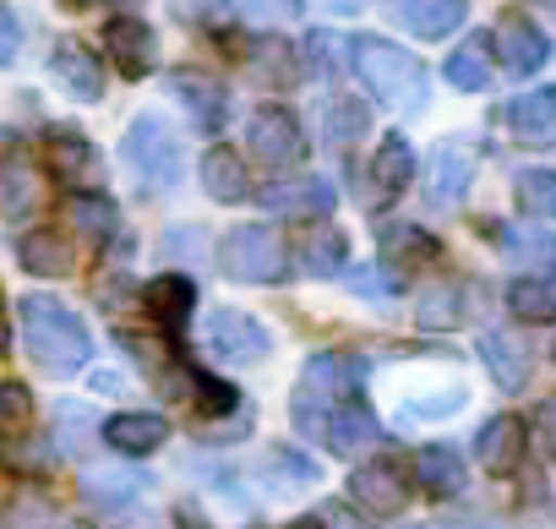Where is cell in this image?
Wrapping results in <instances>:
<instances>
[{
  "instance_id": "cell-40",
  "label": "cell",
  "mask_w": 556,
  "mask_h": 529,
  "mask_svg": "<svg viewBox=\"0 0 556 529\" xmlns=\"http://www.w3.org/2000/svg\"><path fill=\"white\" fill-rule=\"evenodd\" d=\"M262 17H301V0H251Z\"/></svg>"
},
{
  "instance_id": "cell-9",
  "label": "cell",
  "mask_w": 556,
  "mask_h": 529,
  "mask_svg": "<svg viewBox=\"0 0 556 529\" xmlns=\"http://www.w3.org/2000/svg\"><path fill=\"white\" fill-rule=\"evenodd\" d=\"M104 50H110V61H115L126 77H148V72L159 66V39H153V28L137 23V17H115V23L104 28Z\"/></svg>"
},
{
  "instance_id": "cell-3",
  "label": "cell",
  "mask_w": 556,
  "mask_h": 529,
  "mask_svg": "<svg viewBox=\"0 0 556 529\" xmlns=\"http://www.w3.org/2000/svg\"><path fill=\"white\" fill-rule=\"evenodd\" d=\"M218 268L229 279H240V285H278L290 274V245L278 240V229H267V224H240L218 245Z\"/></svg>"
},
{
  "instance_id": "cell-28",
  "label": "cell",
  "mask_w": 556,
  "mask_h": 529,
  "mask_svg": "<svg viewBox=\"0 0 556 529\" xmlns=\"http://www.w3.org/2000/svg\"><path fill=\"white\" fill-rule=\"evenodd\" d=\"M480 355H485V366H491V377H496L502 388H523V377H529V350H523L513 333H480Z\"/></svg>"
},
{
  "instance_id": "cell-22",
  "label": "cell",
  "mask_w": 556,
  "mask_h": 529,
  "mask_svg": "<svg viewBox=\"0 0 556 529\" xmlns=\"http://www.w3.org/2000/svg\"><path fill=\"white\" fill-rule=\"evenodd\" d=\"M45 207V180L28 159H0V213L7 218H28Z\"/></svg>"
},
{
  "instance_id": "cell-12",
  "label": "cell",
  "mask_w": 556,
  "mask_h": 529,
  "mask_svg": "<svg viewBox=\"0 0 556 529\" xmlns=\"http://www.w3.org/2000/svg\"><path fill=\"white\" fill-rule=\"evenodd\" d=\"M333 186L328 180H317V175H301V180H278V186H267L262 191V207H273V213H285V218H328L333 213Z\"/></svg>"
},
{
  "instance_id": "cell-4",
  "label": "cell",
  "mask_w": 556,
  "mask_h": 529,
  "mask_svg": "<svg viewBox=\"0 0 556 529\" xmlns=\"http://www.w3.org/2000/svg\"><path fill=\"white\" fill-rule=\"evenodd\" d=\"M126 169L137 175V186L164 191L180 180V142L169 137V126L159 115H137L126 131Z\"/></svg>"
},
{
  "instance_id": "cell-15",
  "label": "cell",
  "mask_w": 556,
  "mask_h": 529,
  "mask_svg": "<svg viewBox=\"0 0 556 529\" xmlns=\"http://www.w3.org/2000/svg\"><path fill=\"white\" fill-rule=\"evenodd\" d=\"M523 420L518 415H491L485 426H480V437H475V458L491 469V475H513L518 464H523Z\"/></svg>"
},
{
  "instance_id": "cell-5",
  "label": "cell",
  "mask_w": 556,
  "mask_h": 529,
  "mask_svg": "<svg viewBox=\"0 0 556 529\" xmlns=\"http://www.w3.org/2000/svg\"><path fill=\"white\" fill-rule=\"evenodd\" d=\"M245 142L256 153V164L267 169H295L306 159V137H301V121L290 110H278V104H262L245 126Z\"/></svg>"
},
{
  "instance_id": "cell-35",
  "label": "cell",
  "mask_w": 556,
  "mask_h": 529,
  "mask_svg": "<svg viewBox=\"0 0 556 529\" xmlns=\"http://www.w3.org/2000/svg\"><path fill=\"white\" fill-rule=\"evenodd\" d=\"M34 426V393L23 382H0V437H23Z\"/></svg>"
},
{
  "instance_id": "cell-20",
  "label": "cell",
  "mask_w": 556,
  "mask_h": 529,
  "mask_svg": "<svg viewBox=\"0 0 556 529\" xmlns=\"http://www.w3.org/2000/svg\"><path fill=\"white\" fill-rule=\"evenodd\" d=\"M496 55H502V66L507 72H540L545 66V55H551V45H545V34L534 28V23H523V17H507L502 28H496Z\"/></svg>"
},
{
  "instance_id": "cell-10",
  "label": "cell",
  "mask_w": 556,
  "mask_h": 529,
  "mask_svg": "<svg viewBox=\"0 0 556 529\" xmlns=\"http://www.w3.org/2000/svg\"><path fill=\"white\" fill-rule=\"evenodd\" d=\"M169 88H175V99L186 104V115H191L197 126L218 131V126L229 121V88H224L213 72H175Z\"/></svg>"
},
{
  "instance_id": "cell-30",
  "label": "cell",
  "mask_w": 556,
  "mask_h": 529,
  "mask_svg": "<svg viewBox=\"0 0 556 529\" xmlns=\"http://www.w3.org/2000/svg\"><path fill=\"white\" fill-rule=\"evenodd\" d=\"M382 262H399V268H420V262H437V240L415 224H388L382 229Z\"/></svg>"
},
{
  "instance_id": "cell-42",
  "label": "cell",
  "mask_w": 556,
  "mask_h": 529,
  "mask_svg": "<svg viewBox=\"0 0 556 529\" xmlns=\"http://www.w3.org/2000/svg\"><path fill=\"white\" fill-rule=\"evenodd\" d=\"M328 7H333V12H361L366 0H328Z\"/></svg>"
},
{
  "instance_id": "cell-18",
  "label": "cell",
  "mask_w": 556,
  "mask_h": 529,
  "mask_svg": "<svg viewBox=\"0 0 556 529\" xmlns=\"http://www.w3.org/2000/svg\"><path fill=\"white\" fill-rule=\"evenodd\" d=\"M50 164H55V175L66 180V186H88V191H99L104 186V159H99V148L93 142H83V137H72V131H55L50 137Z\"/></svg>"
},
{
  "instance_id": "cell-7",
  "label": "cell",
  "mask_w": 556,
  "mask_h": 529,
  "mask_svg": "<svg viewBox=\"0 0 556 529\" xmlns=\"http://www.w3.org/2000/svg\"><path fill=\"white\" fill-rule=\"evenodd\" d=\"M350 496L366 507V513H399L404 502H409V469L399 464V458H371V464H361L355 475H350Z\"/></svg>"
},
{
  "instance_id": "cell-16",
  "label": "cell",
  "mask_w": 556,
  "mask_h": 529,
  "mask_svg": "<svg viewBox=\"0 0 556 529\" xmlns=\"http://www.w3.org/2000/svg\"><path fill=\"white\" fill-rule=\"evenodd\" d=\"M323 437H328V448H333V453H366V448H377V442H382V426H377V415H371L366 404L339 399V404L328 410Z\"/></svg>"
},
{
  "instance_id": "cell-37",
  "label": "cell",
  "mask_w": 556,
  "mask_h": 529,
  "mask_svg": "<svg viewBox=\"0 0 556 529\" xmlns=\"http://www.w3.org/2000/svg\"><path fill=\"white\" fill-rule=\"evenodd\" d=\"M513 251H523V262H534V268H556V240L551 235H523V240H513Z\"/></svg>"
},
{
  "instance_id": "cell-36",
  "label": "cell",
  "mask_w": 556,
  "mask_h": 529,
  "mask_svg": "<svg viewBox=\"0 0 556 529\" xmlns=\"http://www.w3.org/2000/svg\"><path fill=\"white\" fill-rule=\"evenodd\" d=\"M175 17L191 23V28H229L235 7H229V0H175Z\"/></svg>"
},
{
  "instance_id": "cell-48",
  "label": "cell",
  "mask_w": 556,
  "mask_h": 529,
  "mask_svg": "<svg viewBox=\"0 0 556 529\" xmlns=\"http://www.w3.org/2000/svg\"><path fill=\"white\" fill-rule=\"evenodd\" d=\"M545 7H556V0H545Z\"/></svg>"
},
{
  "instance_id": "cell-29",
  "label": "cell",
  "mask_w": 556,
  "mask_h": 529,
  "mask_svg": "<svg viewBox=\"0 0 556 529\" xmlns=\"http://www.w3.org/2000/svg\"><path fill=\"white\" fill-rule=\"evenodd\" d=\"M251 66H256V77L262 83H273V88H290L295 77H301V50L290 45V39H256V50H251Z\"/></svg>"
},
{
  "instance_id": "cell-38",
  "label": "cell",
  "mask_w": 556,
  "mask_h": 529,
  "mask_svg": "<svg viewBox=\"0 0 556 529\" xmlns=\"http://www.w3.org/2000/svg\"><path fill=\"white\" fill-rule=\"evenodd\" d=\"M17 50H23V28H17V17L7 7H0V66H12Z\"/></svg>"
},
{
  "instance_id": "cell-39",
  "label": "cell",
  "mask_w": 556,
  "mask_h": 529,
  "mask_svg": "<svg viewBox=\"0 0 556 529\" xmlns=\"http://www.w3.org/2000/svg\"><path fill=\"white\" fill-rule=\"evenodd\" d=\"M540 437H545V448H551V458H556V393L540 404Z\"/></svg>"
},
{
  "instance_id": "cell-34",
  "label": "cell",
  "mask_w": 556,
  "mask_h": 529,
  "mask_svg": "<svg viewBox=\"0 0 556 529\" xmlns=\"http://www.w3.org/2000/svg\"><path fill=\"white\" fill-rule=\"evenodd\" d=\"M409 175H415V153H409V142H404V137H388V142L377 148V180H382L388 191H404Z\"/></svg>"
},
{
  "instance_id": "cell-2",
  "label": "cell",
  "mask_w": 556,
  "mask_h": 529,
  "mask_svg": "<svg viewBox=\"0 0 556 529\" xmlns=\"http://www.w3.org/2000/svg\"><path fill=\"white\" fill-rule=\"evenodd\" d=\"M350 61H355L361 83H366L388 110H420V104H426V66H420L409 50L361 34V39L350 45Z\"/></svg>"
},
{
  "instance_id": "cell-1",
  "label": "cell",
  "mask_w": 556,
  "mask_h": 529,
  "mask_svg": "<svg viewBox=\"0 0 556 529\" xmlns=\"http://www.w3.org/2000/svg\"><path fill=\"white\" fill-rule=\"evenodd\" d=\"M23 344H28V355H34L45 371H55V377L83 371L88 355H93V333H88L83 317H77L72 306H61L55 295H28V301H23Z\"/></svg>"
},
{
  "instance_id": "cell-31",
  "label": "cell",
  "mask_w": 556,
  "mask_h": 529,
  "mask_svg": "<svg viewBox=\"0 0 556 529\" xmlns=\"http://www.w3.org/2000/svg\"><path fill=\"white\" fill-rule=\"evenodd\" d=\"M513 197H518L523 213L556 218V169H523V175L513 180Z\"/></svg>"
},
{
  "instance_id": "cell-13",
  "label": "cell",
  "mask_w": 556,
  "mask_h": 529,
  "mask_svg": "<svg viewBox=\"0 0 556 529\" xmlns=\"http://www.w3.org/2000/svg\"><path fill=\"white\" fill-rule=\"evenodd\" d=\"M50 72H55V83H61L72 99H83V104L104 99V66H99V55H93V50H83L77 39L55 45V55H50Z\"/></svg>"
},
{
  "instance_id": "cell-45",
  "label": "cell",
  "mask_w": 556,
  "mask_h": 529,
  "mask_svg": "<svg viewBox=\"0 0 556 529\" xmlns=\"http://www.w3.org/2000/svg\"><path fill=\"white\" fill-rule=\"evenodd\" d=\"M399 529H431V524H399Z\"/></svg>"
},
{
  "instance_id": "cell-17",
  "label": "cell",
  "mask_w": 556,
  "mask_h": 529,
  "mask_svg": "<svg viewBox=\"0 0 556 529\" xmlns=\"http://www.w3.org/2000/svg\"><path fill=\"white\" fill-rule=\"evenodd\" d=\"M388 12L420 39H447L453 28H464L469 0H388Z\"/></svg>"
},
{
  "instance_id": "cell-8",
  "label": "cell",
  "mask_w": 556,
  "mask_h": 529,
  "mask_svg": "<svg viewBox=\"0 0 556 529\" xmlns=\"http://www.w3.org/2000/svg\"><path fill=\"white\" fill-rule=\"evenodd\" d=\"M207 344H213V355H224V361H262L267 350H273V333L251 317V312H213L207 317Z\"/></svg>"
},
{
  "instance_id": "cell-27",
  "label": "cell",
  "mask_w": 556,
  "mask_h": 529,
  "mask_svg": "<svg viewBox=\"0 0 556 529\" xmlns=\"http://www.w3.org/2000/svg\"><path fill=\"white\" fill-rule=\"evenodd\" d=\"M344 262H350V240L339 229H306L301 235V268L306 274L333 279V274H344Z\"/></svg>"
},
{
  "instance_id": "cell-47",
  "label": "cell",
  "mask_w": 556,
  "mask_h": 529,
  "mask_svg": "<svg viewBox=\"0 0 556 529\" xmlns=\"http://www.w3.org/2000/svg\"><path fill=\"white\" fill-rule=\"evenodd\" d=\"M61 529H77V524H61Z\"/></svg>"
},
{
  "instance_id": "cell-19",
  "label": "cell",
  "mask_w": 556,
  "mask_h": 529,
  "mask_svg": "<svg viewBox=\"0 0 556 529\" xmlns=\"http://www.w3.org/2000/svg\"><path fill=\"white\" fill-rule=\"evenodd\" d=\"M17 262L28 274H39V279H66L72 268H77V251L66 245V235H55V229H28L23 240H17Z\"/></svg>"
},
{
  "instance_id": "cell-6",
  "label": "cell",
  "mask_w": 556,
  "mask_h": 529,
  "mask_svg": "<svg viewBox=\"0 0 556 529\" xmlns=\"http://www.w3.org/2000/svg\"><path fill=\"white\" fill-rule=\"evenodd\" d=\"M469 180H475V148H469L464 137H442V142L431 148L426 197H431L437 207H458L464 191H469Z\"/></svg>"
},
{
  "instance_id": "cell-32",
  "label": "cell",
  "mask_w": 556,
  "mask_h": 529,
  "mask_svg": "<svg viewBox=\"0 0 556 529\" xmlns=\"http://www.w3.org/2000/svg\"><path fill=\"white\" fill-rule=\"evenodd\" d=\"M72 218H77V229H83V235H93L99 245H104V240H115V229H121L115 202H110V197H99V191L77 197V202H72Z\"/></svg>"
},
{
  "instance_id": "cell-41",
  "label": "cell",
  "mask_w": 556,
  "mask_h": 529,
  "mask_svg": "<svg viewBox=\"0 0 556 529\" xmlns=\"http://www.w3.org/2000/svg\"><path fill=\"white\" fill-rule=\"evenodd\" d=\"M333 529H361V524H355V518H350L344 507H333Z\"/></svg>"
},
{
  "instance_id": "cell-24",
  "label": "cell",
  "mask_w": 556,
  "mask_h": 529,
  "mask_svg": "<svg viewBox=\"0 0 556 529\" xmlns=\"http://www.w3.org/2000/svg\"><path fill=\"white\" fill-rule=\"evenodd\" d=\"M464 480H469V469H464V453H458L453 442H431V448L420 453V486H426L431 496H458Z\"/></svg>"
},
{
  "instance_id": "cell-25",
  "label": "cell",
  "mask_w": 556,
  "mask_h": 529,
  "mask_svg": "<svg viewBox=\"0 0 556 529\" xmlns=\"http://www.w3.org/2000/svg\"><path fill=\"white\" fill-rule=\"evenodd\" d=\"M507 312L518 323H556V279H545V274L513 279L507 285Z\"/></svg>"
},
{
  "instance_id": "cell-44",
  "label": "cell",
  "mask_w": 556,
  "mask_h": 529,
  "mask_svg": "<svg viewBox=\"0 0 556 529\" xmlns=\"http://www.w3.org/2000/svg\"><path fill=\"white\" fill-rule=\"evenodd\" d=\"M0 344H7V301H0Z\"/></svg>"
},
{
  "instance_id": "cell-21",
  "label": "cell",
  "mask_w": 556,
  "mask_h": 529,
  "mask_svg": "<svg viewBox=\"0 0 556 529\" xmlns=\"http://www.w3.org/2000/svg\"><path fill=\"white\" fill-rule=\"evenodd\" d=\"M142 306L153 312V323H159V328L180 333V328H186V317H191V306H197V285H191L186 274H164V279H153V285L142 290Z\"/></svg>"
},
{
  "instance_id": "cell-26",
  "label": "cell",
  "mask_w": 556,
  "mask_h": 529,
  "mask_svg": "<svg viewBox=\"0 0 556 529\" xmlns=\"http://www.w3.org/2000/svg\"><path fill=\"white\" fill-rule=\"evenodd\" d=\"M442 72H447V83H453L458 93H485V88H491V77H496V72H491V45H485V39L458 45V50L447 55V66H442Z\"/></svg>"
},
{
  "instance_id": "cell-43",
  "label": "cell",
  "mask_w": 556,
  "mask_h": 529,
  "mask_svg": "<svg viewBox=\"0 0 556 529\" xmlns=\"http://www.w3.org/2000/svg\"><path fill=\"white\" fill-rule=\"evenodd\" d=\"M290 529H323V518H301V524H290Z\"/></svg>"
},
{
  "instance_id": "cell-11",
  "label": "cell",
  "mask_w": 556,
  "mask_h": 529,
  "mask_svg": "<svg viewBox=\"0 0 556 529\" xmlns=\"http://www.w3.org/2000/svg\"><path fill=\"white\" fill-rule=\"evenodd\" d=\"M507 131L529 148H556V88H534L502 110Z\"/></svg>"
},
{
  "instance_id": "cell-23",
  "label": "cell",
  "mask_w": 556,
  "mask_h": 529,
  "mask_svg": "<svg viewBox=\"0 0 556 529\" xmlns=\"http://www.w3.org/2000/svg\"><path fill=\"white\" fill-rule=\"evenodd\" d=\"M202 186H207L213 202H245V197H251L245 159L229 153V148H207V153H202Z\"/></svg>"
},
{
  "instance_id": "cell-33",
  "label": "cell",
  "mask_w": 556,
  "mask_h": 529,
  "mask_svg": "<svg viewBox=\"0 0 556 529\" xmlns=\"http://www.w3.org/2000/svg\"><path fill=\"white\" fill-rule=\"evenodd\" d=\"M323 115H328V142H333V148H344V142L366 137V126H371V115H366V104H361V99H333Z\"/></svg>"
},
{
  "instance_id": "cell-46",
  "label": "cell",
  "mask_w": 556,
  "mask_h": 529,
  "mask_svg": "<svg viewBox=\"0 0 556 529\" xmlns=\"http://www.w3.org/2000/svg\"><path fill=\"white\" fill-rule=\"evenodd\" d=\"M121 7H137V0H121Z\"/></svg>"
},
{
  "instance_id": "cell-14",
  "label": "cell",
  "mask_w": 556,
  "mask_h": 529,
  "mask_svg": "<svg viewBox=\"0 0 556 529\" xmlns=\"http://www.w3.org/2000/svg\"><path fill=\"white\" fill-rule=\"evenodd\" d=\"M164 437H169V420L153 410H126V415L104 420V442L126 458H148L153 448H164Z\"/></svg>"
}]
</instances>
